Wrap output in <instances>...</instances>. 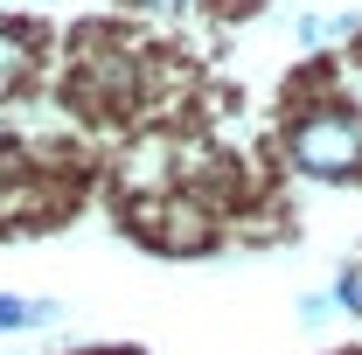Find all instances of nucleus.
I'll list each match as a JSON object with an SVG mask.
<instances>
[{
	"instance_id": "f257e3e1",
	"label": "nucleus",
	"mask_w": 362,
	"mask_h": 355,
	"mask_svg": "<svg viewBox=\"0 0 362 355\" xmlns=\"http://www.w3.org/2000/svg\"><path fill=\"white\" fill-rule=\"evenodd\" d=\"M293 161L307 175H356L362 168V119H349V112H307L293 126Z\"/></svg>"
},
{
	"instance_id": "f03ea898",
	"label": "nucleus",
	"mask_w": 362,
	"mask_h": 355,
	"mask_svg": "<svg viewBox=\"0 0 362 355\" xmlns=\"http://www.w3.org/2000/svg\"><path fill=\"white\" fill-rule=\"evenodd\" d=\"M28 63H35L28 35H21L14 21H0V91H14V84H21V77H28Z\"/></svg>"
},
{
	"instance_id": "7ed1b4c3",
	"label": "nucleus",
	"mask_w": 362,
	"mask_h": 355,
	"mask_svg": "<svg viewBox=\"0 0 362 355\" xmlns=\"http://www.w3.org/2000/svg\"><path fill=\"white\" fill-rule=\"evenodd\" d=\"M49 300H14V293H0V334H14V327H28V320H49Z\"/></svg>"
},
{
	"instance_id": "20e7f679",
	"label": "nucleus",
	"mask_w": 362,
	"mask_h": 355,
	"mask_svg": "<svg viewBox=\"0 0 362 355\" xmlns=\"http://www.w3.org/2000/svg\"><path fill=\"white\" fill-rule=\"evenodd\" d=\"M133 7H195V0H133Z\"/></svg>"
}]
</instances>
